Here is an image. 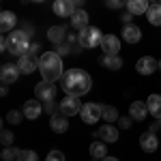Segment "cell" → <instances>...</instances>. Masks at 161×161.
Wrapping results in <instances>:
<instances>
[{
    "instance_id": "ab89813d",
    "label": "cell",
    "mask_w": 161,
    "mask_h": 161,
    "mask_svg": "<svg viewBox=\"0 0 161 161\" xmlns=\"http://www.w3.org/2000/svg\"><path fill=\"white\" fill-rule=\"evenodd\" d=\"M0 95H2V97H7V95H9V86H2V88H0Z\"/></svg>"
},
{
    "instance_id": "ba28073f",
    "label": "cell",
    "mask_w": 161,
    "mask_h": 161,
    "mask_svg": "<svg viewBox=\"0 0 161 161\" xmlns=\"http://www.w3.org/2000/svg\"><path fill=\"white\" fill-rule=\"evenodd\" d=\"M19 75H22L19 67H17V64H11V62L2 64V69H0V80H2V84H4V86H9V84H15Z\"/></svg>"
},
{
    "instance_id": "f546056e",
    "label": "cell",
    "mask_w": 161,
    "mask_h": 161,
    "mask_svg": "<svg viewBox=\"0 0 161 161\" xmlns=\"http://www.w3.org/2000/svg\"><path fill=\"white\" fill-rule=\"evenodd\" d=\"M13 140H15V136H13L11 131L2 129V133H0V142H2L4 146H13Z\"/></svg>"
},
{
    "instance_id": "b9f144b4",
    "label": "cell",
    "mask_w": 161,
    "mask_h": 161,
    "mask_svg": "<svg viewBox=\"0 0 161 161\" xmlns=\"http://www.w3.org/2000/svg\"><path fill=\"white\" fill-rule=\"evenodd\" d=\"M159 71H161V60H159Z\"/></svg>"
},
{
    "instance_id": "52a82bcc",
    "label": "cell",
    "mask_w": 161,
    "mask_h": 161,
    "mask_svg": "<svg viewBox=\"0 0 161 161\" xmlns=\"http://www.w3.org/2000/svg\"><path fill=\"white\" fill-rule=\"evenodd\" d=\"M58 108H60V114H64V116H75V114L82 112L84 105L80 103V97H64L58 103Z\"/></svg>"
},
{
    "instance_id": "2e32d148",
    "label": "cell",
    "mask_w": 161,
    "mask_h": 161,
    "mask_svg": "<svg viewBox=\"0 0 161 161\" xmlns=\"http://www.w3.org/2000/svg\"><path fill=\"white\" fill-rule=\"evenodd\" d=\"M140 146H142V150H146V153H155V150L159 148V137H157V133H150V131L142 133Z\"/></svg>"
},
{
    "instance_id": "7c38bea8",
    "label": "cell",
    "mask_w": 161,
    "mask_h": 161,
    "mask_svg": "<svg viewBox=\"0 0 161 161\" xmlns=\"http://www.w3.org/2000/svg\"><path fill=\"white\" fill-rule=\"evenodd\" d=\"M95 137H99L101 142H105V144H112V142L118 140V129L114 125H101L99 131L95 133Z\"/></svg>"
},
{
    "instance_id": "8992f818",
    "label": "cell",
    "mask_w": 161,
    "mask_h": 161,
    "mask_svg": "<svg viewBox=\"0 0 161 161\" xmlns=\"http://www.w3.org/2000/svg\"><path fill=\"white\" fill-rule=\"evenodd\" d=\"M54 97H56V86H54V84L41 80L37 86H35V99L47 103V101H54Z\"/></svg>"
},
{
    "instance_id": "cb8c5ba5",
    "label": "cell",
    "mask_w": 161,
    "mask_h": 161,
    "mask_svg": "<svg viewBox=\"0 0 161 161\" xmlns=\"http://www.w3.org/2000/svg\"><path fill=\"white\" fill-rule=\"evenodd\" d=\"M101 64H103L105 69L118 71V69L123 67V58H120V56H108V54H103V56H101Z\"/></svg>"
},
{
    "instance_id": "f1b7e54d",
    "label": "cell",
    "mask_w": 161,
    "mask_h": 161,
    "mask_svg": "<svg viewBox=\"0 0 161 161\" xmlns=\"http://www.w3.org/2000/svg\"><path fill=\"white\" fill-rule=\"evenodd\" d=\"M22 118H24V112H17V110H11L7 114V120L11 125H19L22 123Z\"/></svg>"
},
{
    "instance_id": "4dcf8cb0",
    "label": "cell",
    "mask_w": 161,
    "mask_h": 161,
    "mask_svg": "<svg viewBox=\"0 0 161 161\" xmlns=\"http://www.w3.org/2000/svg\"><path fill=\"white\" fill-rule=\"evenodd\" d=\"M17 161H39V157L35 150H22V155H19Z\"/></svg>"
},
{
    "instance_id": "6da1fadb",
    "label": "cell",
    "mask_w": 161,
    "mask_h": 161,
    "mask_svg": "<svg viewBox=\"0 0 161 161\" xmlns=\"http://www.w3.org/2000/svg\"><path fill=\"white\" fill-rule=\"evenodd\" d=\"M60 82H62L60 86L67 97H82L92 86V80H90V75L84 69H69V71H64Z\"/></svg>"
},
{
    "instance_id": "5b68a950",
    "label": "cell",
    "mask_w": 161,
    "mask_h": 161,
    "mask_svg": "<svg viewBox=\"0 0 161 161\" xmlns=\"http://www.w3.org/2000/svg\"><path fill=\"white\" fill-rule=\"evenodd\" d=\"M80 114H82V120L86 125H95L99 118H103V105H99V103H84Z\"/></svg>"
},
{
    "instance_id": "8fae6325",
    "label": "cell",
    "mask_w": 161,
    "mask_h": 161,
    "mask_svg": "<svg viewBox=\"0 0 161 161\" xmlns=\"http://www.w3.org/2000/svg\"><path fill=\"white\" fill-rule=\"evenodd\" d=\"M101 50L108 56H118V50H120V39L116 35H105L103 37V43H101Z\"/></svg>"
},
{
    "instance_id": "e575fe53",
    "label": "cell",
    "mask_w": 161,
    "mask_h": 161,
    "mask_svg": "<svg viewBox=\"0 0 161 161\" xmlns=\"http://www.w3.org/2000/svg\"><path fill=\"white\" fill-rule=\"evenodd\" d=\"M43 110L47 112V114H52V116H54V114H56V110H60V108H58L54 101H47V103H43Z\"/></svg>"
},
{
    "instance_id": "1f68e13d",
    "label": "cell",
    "mask_w": 161,
    "mask_h": 161,
    "mask_svg": "<svg viewBox=\"0 0 161 161\" xmlns=\"http://www.w3.org/2000/svg\"><path fill=\"white\" fill-rule=\"evenodd\" d=\"M54 52H56V54H58V56L62 58V56H67V54H71L73 50H71V45H67V43H62V45H56V50H54Z\"/></svg>"
},
{
    "instance_id": "5bb4252c",
    "label": "cell",
    "mask_w": 161,
    "mask_h": 161,
    "mask_svg": "<svg viewBox=\"0 0 161 161\" xmlns=\"http://www.w3.org/2000/svg\"><path fill=\"white\" fill-rule=\"evenodd\" d=\"M26 118H30V120H37L39 116H41V112H43V105H41V101L39 99H30L24 103V108H22Z\"/></svg>"
},
{
    "instance_id": "4fadbf2b",
    "label": "cell",
    "mask_w": 161,
    "mask_h": 161,
    "mask_svg": "<svg viewBox=\"0 0 161 161\" xmlns=\"http://www.w3.org/2000/svg\"><path fill=\"white\" fill-rule=\"evenodd\" d=\"M17 67H19V71L24 75H30L32 71H39V60L32 54H26V56H22V58L17 60Z\"/></svg>"
},
{
    "instance_id": "7402d4cb",
    "label": "cell",
    "mask_w": 161,
    "mask_h": 161,
    "mask_svg": "<svg viewBox=\"0 0 161 161\" xmlns=\"http://www.w3.org/2000/svg\"><path fill=\"white\" fill-rule=\"evenodd\" d=\"M71 26H73L77 32H82V30H86L88 28V13L82 9V11H75L73 17H71Z\"/></svg>"
},
{
    "instance_id": "8d00e7d4",
    "label": "cell",
    "mask_w": 161,
    "mask_h": 161,
    "mask_svg": "<svg viewBox=\"0 0 161 161\" xmlns=\"http://www.w3.org/2000/svg\"><path fill=\"white\" fill-rule=\"evenodd\" d=\"M0 50L9 52V37H2V41H0Z\"/></svg>"
},
{
    "instance_id": "3957f363",
    "label": "cell",
    "mask_w": 161,
    "mask_h": 161,
    "mask_svg": "<svg viewBox=\"0 0 161 161\" xmlns=\"http://www.w3.org/2000/svg\"><path fill=\"white\" fill-rule=\"evenodd\" d=\"M7 37H9V52L13 56L22 58L26 54H30V41H28V35L24 30H13L11 35H7Z\"/></svg>"
},
{
    "instance_id": "d4e9b609",
    "label": "cell",
    "mask_w": 161,
    "mask_h": 161,
    "mask_svg": "<svg viewBox=\"0 0 161 161\" xmlns=\"http://www.w3.org/2000/svg\"><path fill=\"white\" fill-rule=\"evenodd\" d=\"M146 105H148V112L155 118H161V95H150L146 99Z\"/></svg>"
},
{
    "instance_id": "d6a6232c",
    "label": "cell",
    "mask_w": 161,
    "mask_h": 161,
    "mask_svg": "<svg viewBox=\"0 0 161 161\" xmlns=\"http://www.w3.org/2000/svg\"><path fill=\"white\" fill-rule=\"evenodd\" d=\"M45 161H64V153H60V150H52V153H47V159Z\"/></svg>"
},
{
    "instance_id": "74e56055",
    "label": "cell",
    "mask_w": 161,
    "mask_h": 161,
    "mask_svg": "<svg viewBox=\"0 0 161 161\" xmlns=\"http://www.w3.org/2000/svg\"><path fill=\"white\" fill-rule=\"evenodd\" d=\"M120 19L125 22V26H129V24H131V19H133V15H131V13H125V15L120 17Z\"/></svg>"
},
{
    "instance_id": "30bf717a",
    "label": "cell",
    "mask_w": 161,
    "mask_h": 161,
    "mask_svg": "<svg viewBox=\"0 0 161 161\" xmlns=\"http://www.w3.org/2000/svg\"><path fill=\"white\" fill-rule=\"evenodd\" d=\"M52 11L56 13L58 17H73V13L77 9H75L73 0H56L54 7H52Z\"/></svg>"
},
{
    "instance_id": "9a60e30c",
    "label": "cell",
    "mask_w": 161,
    "mask_h": 161,
    "mask_svg": "<svg viewBox=\"0 0 161 161\" xmlns=\"http://www.w3.org/2000/svg\"><path fill=\"white\" fill-rule=\"evenodd\" d=\"M129 116H131L133 120H146V116H148V105H146V101H133V103L129 105Z\"/></svg>"
},
{
    "instance_id": "603a6c76",
    "label": "cell",
    "mask_w": 161,
    "mask_h": 161,
    "mask_svg": "<svg viewBox=\"0 0 161 161\" xmlns=\"http://www.w3.org/2000/svg\"><path fill=\"white\" fill-rule=\"evenodd\" d=\"M90 155H92V159H97V161H103L105 157H108V146H105V142H92L90 144Z\"/></svg>"
},
{
    "instance_id": "4316f807",
    "label": "cell",
    "mask_w": 161,
    "mask_h": 161,
    "mask_svg": "<svg viewBox=\"0 0 161 161\" xmlns=\"http://www.w3.org/2000/svg\"><path fill=\"white\" fill-rule=\"evenodd\" d=\"M19 155H22V150L15 148V146H4L2 153H0L2 161H17V159H19Z\"/></svg>"
},
{
    "instance_id": "7a4b0ae2",
    "label": "cell",
    "mask_w": 161,
    "mask_h": 161,
    "mask_svg": "<svg viewBox=\"0 0 161 161\" xmlns=\"http://www.w3.org/2000/svg\"><path fill=\"white\" fill-rule=\"evenodd\" d=\"M62 69H64L62 67V58L56 52H43L39 56V73L43 77V82L54 84L56 80H62V75H64Z\"/></svg>"
},
{
    "instance_id": "e0dca14e",
    "label": "cell",
    "mask_w": 161,
    "mask_h": 161,
    "mask_svg": "<svg viewBox=\"0 0 161 161\" xmlns=\"http://www.w3.org/2000/svg\"><path fill=\"white\" fill-rule=\"evenodd\" d=\"M67 28L64 26H52L50 30H47V41H52L54 45H62L64 41H67Z\"/></svg>"
},
{
    "instance_id": "60d3db41",
    "label": "cell",
    "mask_w": 161,
    "mask_h": 161,
    "mask_svg": "<svg viewBox=\"0 0 161 161\" xmlns=\"http://www.w3.org/2000/svg\"><path fill=\"white\" fill-rule=\"evenodd\" d=\"M103 161H118V159H116V157H110V155H108V157H105Z\"/></svg>"
},
{
    "instance_id": "484cf974",
    "label": "cell",
    "mask_w": 161,
    "mask_h": 161,
    "mask_svg": "<svg viewBox=\"0 0 161 161\" xmlns=\"http://www.w3.org/2000/svg\"><path fill=\"white\" fill-rule=\"evenodd\" d=\"M146 19L153 26H161V4H150L148 13H146Z\"/></svg>"
},
{
    "instance_id": "ffe728a7",
    "label": "cell",
    "mask_w": 161,
    "mask_h": 161,
    "mask_svg": "<svg viewBox=\"0 0 161 161\" xmlns=\"http://www.w3.org/2000/svg\"><path fill=\"white\" fill-rule=\"evenodd\" d=\"M148 9L150 7L146 0H129L127 2V13H131V15H146Z\"/></svg>"
},
{
    "instance_id": "277c9868",
    "label": "cell",
    "mask_w": 161,
    "mask_h": 161,
    "mask_svg": "<svg viewBox=\"0 0 161 161\" xmlns=\"http://www.w3.org/2000/svg\"><path fill=\"white\" fill-rule=\"evenodd\" d=\"M103 32H101L99 28H95V26H88L86 30H82L80 32V45L82 47H97V45H101L103 43Z\"/></svg>"
},
{
    "instance_id": "836d02e7",
    "label": "cell",
    "mask_w": 161,
    "mask_h": 161,
    "mask_svg": "<svg viewBox=\"0 0 161 161\" xmlns=\"http://www.w3.org/2000/svg\"><path fill=\"white\" fill-rule=\"evenodd\" d=\"M131 123H133L131 116H120V118H118V127H120V129H129Z\"/></svg>"
},
{
    "instance_id": "d6986e66",
    "label": "cell",
    "mask_w": 161,
    "mask_h": 161,
    "mask_svg": "<svg viewBox=\"0 0 161 161\" xmlns=\"http://www.w3.org/2000/svg\"><path fill=\"white\" fill-rule=\"evenodd\" d=\"M50 127H52L54 133H64V131L69 129V120H67L64 114H54L50 118Z\"/></svg>"
},
{
    "instance_id": "44dd1931",
    "label": "cell",
    "mask_w": 161,
    "mask_h": 161,
    "mask_svg": "<svg viewBox=\"0 0 161 161\" xmlns=\"http://www.w3.org/2000/svg\"><path fill=\"white\" fill-rule=\"evenodd\" d=\"M123 39L127 41V43H131V45H133V43H137V41L142 39V30H140L136 24L125 26V28H123Z\"/></svg>"
},
{
    "instance_id": "9c48e42d",
    "label": "cell",
    "mask_w": 161,
    "mask_h": 161,
    "mask_svg": "<svg viewBox=\"0 0 161 161\" xmlns=\"http://www.w3.org/2000/svg\"><path fill=\"white\" fill-rule=\"evenodd\" d=\"M136 69L140 75H153L155 71H159V60H155L153 56H142L136 62Z\"/></svg>"
},
{
    "instance_id": "83f0119b",
    "label": "cell",
    "mask_w": 161,
    "mask_h": 161,
    "mask_svg": "<svg viewBox=\"0 0 161 161\" xmlns=\"http://www.w3.org/2000/svg\"><path fill=\"white\" fill-rule=\"evenodd\" d=\"M118 112H116V108H112V105H103V120H108V125H112L114 120L118 123Z\"/></svg>"
},
{
    "instance_id": "7bdbcfd3",
    "label": "cell",
    "mask_w": 161,
    "mask_h": 161,
    "mask_svg": "<svg viewBox=\"0 0 161 161\" xmlns=\"http://www.w3.org/2000/svg\"><path fill=\"white\" fill-rule=\"evenodd\" d=\"M92 161H97V159H92Z\"/></svg>"
},
{
    "instance_id": "f35d334b",
    "label": "cell",
    "mask_w": 161,
    "mask_h": 161,
    "mask_svg": "<svg viewBox=\"0 0 161 161\" xmlns=\"http://www.w3.org/2000/svg\"><path fill=\"white\" fill-rule=\"evenodd\" d=\"M159 129H161V118H159L155 125H153V127H150V133H155V131H159Z\"/></svg>"
},
{
    "instance_id": "ac0fdd59",
    "label": "cell",
    "mask_w": 161,
    "mask_h": 161,
    "mask_svg": "<svg viewBox=\"0 0 161 161\" xmlns=\"http://www.w3.org/2000/svg\"><path fill=\"white\" fill-rule=\"evenodd\" d=\"M15 24H17V15L13 11H2L0 13V30H2V32H13Z\"/></svg>"
},
{
    "instance_id": "d590c367",
    "label": "cell",
    "mask_w": 161,
    "mask_h": 161,
    "mask_svg": "<svg viewBox=\"0 0 161 161\" xmlns=\"http://www.w3.org/2000/svg\"><path fill=\"white\" fill-rule=\"evenodd\" d=\"M108 7H110V9H120V7H127V4H123L120 0H110Z\"/></svg>"
}]
</instances>
